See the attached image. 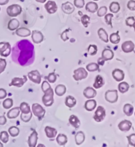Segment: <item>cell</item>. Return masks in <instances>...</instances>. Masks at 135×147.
<instances>
[{"label": "cell", "mask_w": 135, "mask_h": 147, "mask_svg": "<svg viewBox=\"0 0 135 147\" xmlns=\"http://www.w3.org/2000/svg\"><path fill=\"white\" fill-rule=\"evenodd\" d=\"M113 57H114V53H113V52L111 49H106L103 51L102 54V58L105 61L111 60V59H113Z\"/></svg>", "instance_id": "d6986e66"}, {"label": "cell", "mask_w": 135, "mask_h": 147, "mask_svg": "<svg viewBox=\"0 0 135 147\" xmlns=\"http://www.w3.org/2000/svg\"><path fill=\"white\" fill-rule=\"evenodd\" d=\"M66 87L65 86L63 85V84H59V85L57 86L55 89V92L57 96H63L66 92Z\"/></svg>", "instance_id": "4dcf8cb0"}, {"label": "cell", "mask_w": 135, "mask_h": 147, "mask_svg": "<svg viewBox=\"0 0 135 147\" xmlns=\"http://www.w3.org/2000/svg\"><path fill=\"white\" fill-rule=\"evenodd\" d=\"M32 39H33L34 43L39 44V43H41L43 40H44V35H43V34L40 31L34 30L32 33Z\"/></svg>", "instance_id": "4fadbf2b"}, {"label": "cell", "mask_w": 135, "mask_h": 147, "mask_svg": "<svg viewBox=\"0 0 135 147\" xmlns=\"http://www.w3.org/2000/svg\"><path fill=\"white\" fill-rule=\"evenodd\" d=\"M27 77L26 76H23V78H14L13 79L11 80V82L9 84L10 86H16V87L18 88H21L24 85L25 82H27Z\"/></svg>", "instance_id": "30bf717a"}, {"label": "cell", "mask_w": 135, "mask_h": 147, "mask_svg": "<svg viewBox=\"0 0 135 147\" xmlns=\"http://www.w3.org/2000/svg\"><path fill=\"white\" fill-rule=\"evenodd\" d=\"M32 112L36 117H37L38 119L41 120L44 118L46 113V110L38 103H34L32 105Z\"/></svg>", "instance_id": "3957f363"}, {"label": "cell", "mask_w": 135, "mask_h": 147, "mask_svg": "<svg viewBox=\"0 0 135 147\" xmlns=\"http://www.w3.org/2000/svg\"><path fill=\"white\" fill-rule=\"evenodd\" d=\"M0 11H1V8H0Z\"/></svg>", "instance_id": "03108f58"}, {"label": "cell", "mask_w": 135, "mask_h": 147, "mask_svg": "<svg viewBox=\"0 0 135 147\" xmlns=\"http://www.w3.org/2000/svg\"><path fill=\"white\" fill-rule=\"evenodd\" d=\"M19 114H20V108L14 107L7 112V116L9 119H12L17 118L19 115Z\"/></svg>", "instance_id": "603a6c76"}, {"label": "cell", "mask_w": 135, "mask_h": 147, "mask_svg": "<svg viewBox=\"0 0 135 147\" xmlns=\"http://www.w3.org/2000/svg\"><path fill=\"white\" fill-rule=\"evenodd\" d=\"M112 76L117 82H121L125 78V74L120 69H115L112 72Z\"/></svg>", "instance_id": "9a60e30c"}, {"label": "cell", "mask_w": 135, "mask_h": 147, "mask_svg": "<svg viewBox=\"0 0 135 147\" xmlns=\"http://www.w3.org/2000/svg\"><path fill=\"white\" fill-rule=\"evenodd\" d=\"M12 59L22 66L33 64L35 59V50L33 43L27 39L17 42L12 49Z\"/></svg>", "instance_id": "6da1fadb"}, {"label": "cell", "mask_w": 135, "mask_h": 147, "mask_svg": "<svg viewBox=\"0 0 135 147\" xmlns=\"http://www.w3.org/2000/svg\"><path fill=\"white\" fill-rule=\"evenodd\" d=\"M75 142L77 145H80V144H82L85 140V135L83 132L78 131L75 135Z\"/></svg>", "instance_id": "83f0119b"}, {"label": "cell", "mask_w": 135, "mask_h": 147, "mask_svg": "<svg viewBox=\"0 0 135 147\" xmlns=\"http://www.w3.org/2000/svg\"><path fill=\"white\" fill-rule=\"evenodd\" d=\"M135 22V19L134 18V17H129L127 18L125 21V23H126V25L128 26V27H132V26H133L134 23Z\"/></svg>", "instance_id": "681fc988"}, {"label": "cell", "mask_w": 135, "mask_h": 147, "mask_svg": "<svg viewBox=\"0 0 135 147\" xmlns=\"http://www.w3.org/2000/svg\"><path fill=\"white\" fill-rule=\"evenodd\" d=\"M36 1H37V2H39V3H45V2L47 1V0H36Z\"/></svg>", "instance_id": "94428289"}, {"label": "cell", "mask_w": 135, "mask_h": 147, "mask_svg": "<svg viewBox=\"0 0 135 147\" xmlns=\"http://www.w3.org/2000/svg\"><path fill=\"white\" fill-rule=\"evenodd\" d=\"M7 123V119L5 116H0V125H4Z\"/></svg>", "instance_id": "6f0895ef"}, {"label": "cell", "mask_w": 135, "mask_h": 147, "mask_svg": "<svg viewBox=\"0 0 135 147\" xmlns=\"http://www.w3.org/2000/svg\"><path fill=\"white\" fill-rule=\"evenodd\" d=\"M65 105H67L68 107L72 108L73 107L74 105H76V99L73 97L71 96H68L65 99Z\"/></svg>", "instance_id": "d6a6232c"}, {"label": "cell", "mask_w": 135, "mask_h": 147, "mask_svg": "<svg viewBox=\"0 0 135 147\" xmlns=\"http://www.w3.org/2000/svg\"><path fill=\"white\" fill-rule=\"evenodd\" d=\"M74 5L77 8H82L84 6V0H74Z\"/></svg>", "instance_id": "f907efd6"}, {"label": "cell", "mask_w": 135, "mask_h": 147, "mask_svg": "<svg viewBox=\"0 0 135 147\" xmlns=\"http://www.w3.org/2000/svg\"><path fill=\"white\" fill-rule=\"evenodd\" d=\"M93 1H98V0H93Z\"/></svg>", "instance_id": "e7e4bbea"}, {"label": "cell", "mask_w": 135, "mask_h": 147, "mask_svg": "<svg viewBox=\"0 0 135 147\" xmlns=\"http://www.w3.org/2000/svg\"><path fill=\"white\" fill-rule=\"evenodd\" d=\"M7 66V62L5 59L3 58H0V74H1L4 72L5 69Z\"/></svg>", "instance_id": "c3c4849f"}, {"label": "cell", "mask_w": 135, "mask_h": 147, "mask_svg": "<svg viewBox=\"0 0 135 147\" xmlns=\"http://www.w3.org/2000/svg\"><path fill=\"white\" fill-rule=\"evenodd\" d=\"M90 17L87 16V15H84L82 17H81V22H82V25L84 26V27L87 28L88 24L90 23Z\"/></svg>", "instance_id": "f6af8a7d"}, {"label": "cell", "mask_w": 135, "mask_h": 147, "mask_svg": "<svg viewBox=\"0 0 135 147\" xmlns=\"http://www.w3.org/2000/svg\"><path fill=\"white\" fill-rule=\"evenodd\" d=\"M38 141V133L37 132L34 131L31 135L29 136L28 139V144L30 147H35Z\"/></svg>", "instance_id": "2e32d148"}, {"label": "cell", "mask_w": 135, "mask_h": 147, "mask_svg": "<svg viewBox=\"0 0 135 147\" xmlns=\"http://www.w3.org/2000/svg\"><path fill=\"white\" fill-rule=\"evenodd\" d=\"M46 79L49 82H50V83L53 84V83H55V81H56L57 76L55 75V74L53 72L50 73V74H49V75L48 76L46 77Z\"/></svg>", "instance_id": "ee69618b"}, {"label": "cell", "mask_w": 135, "mask_h": 147, "mask_svg": "<svg viewBox=\"0 0 135 147\" xmlns=\"http://www.w3.org/2000/svg\"><path fill=\"white\" fill-rule=\"evenodd\" d=\"M19 108H20V111H21V113H22L28 114L31 112V107H30L29 105L26 102L21 103Z\"/></svg>", "instance_id": "836d02e7"}, {"label": "cell", "mask_w": 135, "mask_h": 147, "mask_svg": "<svg viewBox=\"0 0 135 147\" xmlns=\"http://www.w3.org/2000/svg\"><path fill=\"white\" fill-rule=\"evenodd\" d=\"M107 11H108V9H107L106 7H105V6L101 7L100 9H98L97 11L98 16L99 17H104L107 13Z\"/></svg>", "instance_id": "bcb514c9"}, {"label": "cell", "mask_w": 135, "mask_h": 147, "mask_svg": "<svg viewBox=\"0 0 135 147\" xmlns=\"http://www.w3.org/2000/svg\"><path fill=\"white\" fill-rule=\"evenodd\" d=\"M42 90L43 91V92H45L46 91L48 90V89H50L51 88V86L49 84V83L47 81H44L42 82Z\"/></svg>", "instance_id": "f5cc1de1"}, {"label": "cell", "mask_w": 135, "mask_h": 147, "mask_svg": "<svg viewBox=\"0 0 135 147\" xmlns=\"http://www.w3.org/2000/svg\"><path fill=\"white\" fill-rule=\"evenodd\" d=\"M110 10L111 12L113 13H118L120 10L119 3L115 1L112 2L110 5Z\"/></svg>", "instance_id": "8d00e7d4"}, {"label": "cell", "mask_w": 135, "mask_h": 147, "mask_svg": "<svg viewBox=\"0 0 135 147\" xmlns=\"http://www.w3.org/2000/svg\"><path fill=\"white\" fill-rule=\"evenodd\" d=\"M113 14H107L105 16V21H106V23L109 25H110L112 27V23H111V19L113 18Z\"/></svg>", "instance_id": "816d5d0a"}, {"label": "cell", "mask_w": 135, "mask_h": 147, "mask_svg": "<svg viewBox=\"0 0 135 147\" xmlns=\"http://www.w3.org/2000/svg\"><path fill=\"white\" fill-rule=\"evenodd\" d=\"M3 144L1 143V142H0V147H3Z\"/></svg>", "instance_id": "6125c7cd"}, {"label": "cell", "mask_w": 135, "mask_h": 147, "mask_svg": "<svg viewBox=\"0 0 135 147\" xmlns=\"http://www.w3.org/2000/svg\"><path fill=\"white\" fill-rule=\"evenodd\" d=\"M28 77L30 80L33 82L34 83L40 84L42 81V76L40 75L38 70H33L28 74Z\"/></svg>", "instance_id": "9c48e42d"}, {"label": "cell", "mask_w": 135, "mask_h": 147, "mask_svg": "<svg viewBox=\"0 0 135 147\" xmlns=\"http://www.w3.org/2000/svg\"><path fill=\"white\" fill-rule=\"evenodd\" d=\"M67 30H66L65 31H64L63 33L61 34V39L63 40V41H66L67 40V39H68V36H67Z\"/></svg>", "instance_id": "9f6ffc18"}, {"label": "cell", "mask_w": 135, "mask_h": 147, "mask_svg": "<svg viewBox=\"0 0 135 147\" xmlns=\"http://www.w3.org/2000/svg\"><path fill=\"white\" fill-rule=\"evenodd\" d=\"M96 105H97V103L94 99H89L85 102L84 108L88 111H92L95 109Z\"/></svg>", "instance_id": "7402d4cb"}, {"label": "cell", "mask_w": 135, "mask_h": 147, "mask_svg": "<svg viewBox=\"0 0 135 147\" xmlns=\"http://www.w3.org/2000/svg\"><path fill=\"white\" fill-rule=\"evenodd\" d=\"M127 7L130 11H135V1L134 0H130L127 3Z\"/></svg>", "instance_id": "db71d44e"}, {"label": "cell", "mask_w": 135, "mask_h": 147, "mask_svg": "<svg viewBox=\"0 0 135 147\" xmlns=\"http://www.w3.org/2000/svg\"><path fill=\"white\" fill-rule=\"evenodd\" d=\"M104 84H105V82L102 76L98 75L96 77L95 81H94V83L93 84V86L95 89H99V88H102V86L104 85Z\"/></svg>", "instance_id": "d4e9b609"}, {"label": "cell", "mask_w": 135, "mask_h": 147, "mask_svg": "<svg viewBox=\"0 0 135 147\" xmlns=\"http://www.w3.org/2000/svg\"><path fill=\"white\" fill-rule=\"evenodd\" d=\"M8 132L11 137H17V136L19 135L20 131H19V129L18 128V127L13 126V127H11L9 129Z\"/></svg>", "instance_id": "74e56055"}, {"label": "cell", "mask_w": 135, "mask_h": 147, "mask_svg": "<svg viewBox=\"0 0 135 147\" xmlns=\"http://www.w3.org/2000/svg\"><path fill=\"white\" fill-rule=\"evenodd\" d=\"M97 92L95 89L91 87H87L85 88L84 92H83V95L85 96V98L88 99H92L94 97H96Z\"/></svg>", "instance_id": "e0dca14e"}, {"label": "cell", "mask_w": 135, "mask_h": 147, "mask_svg": "<svg viewBox=\"0 0 135 147\" xmlns=\"http://www.w3.org/2000/svg\"><path fill=\"white\" fill-rule=\"evenodd\" d=\"M56 141L60 146L65 145L67 142V137L63 134H59L57 137Z\"/></svg>", "instance_id": "f546056e"}, {"label": "cell", "mask_w": 135, "mask_h": 147, "mask_svg": "<svg viewBox=\"0 0 135 147\" xmlns=\"http://www.w3.org/2000/svg\"><path fill=\"white\" fill-rule=\"evenodd\" d=\"M86 69L89 72H95L100 69V65L96 63H90L86 66Z\"/></svg>", "instance_id": "f35d334b"}, {"label": "cell", "mask_w": 135, "mask_h": 147, "mask_svg": "<svg viewBox=\"0 0 135 147\" xmlns=\"http://www.w3.org/2000/svg\"><path fill=\"white\" fill-rule=\"evenodd\" d=\"M106 110L102 106H99L96 109L93 118L96 122H101L106 117Z\"/></svg>", "instance_id": "ba28073f"}, {"label": "cell", "mask_w": 135, "mask_h": 147, "mask_svg": "<svg viewBox=\"0 0 135 147\" xmlns=\"http://www.w3.org/2000/svg\"><path fill=\"white\" fill-rule=\"evenodd\" d=\"M120 40H121V38H120L118 33H114L110 34V40L112 44H118L120 42Z\"/></svg>", "instance_id": "d590c367"}, {"label": "cell", "mask_w": 135, "mask_h": 147, "mask_svg": "<svg viewBox=\"0 0 135 147\" xmlns=\"http://www.w3.org/2000/svg\"><path fill=\"white\" fill-rule=\"evenodd\" d=\"M105 63V60L103 59V58L101 57V58H98V64H99V65H101V66H103Z\"/></svg>", "instance_id": "680465c9"}, {"label": "cell", "mask_w": 135, "mask_h": 147, "mask_svg": "<svg viewBox=\"0 0 135 147\" xmlns=\"http://www.w3.org/2000/svg\"><path fill=\"white\" fill-rule=\"evenodd\" d=\"M98 34L99 36L100 39L104 41L105 42H108L109 41V37L108 34L107 32L103 29V28H100V29L98 31Z\"/></svg>", "instance_id": "f1b7e54d"}, {"label": "cell", "mask_w": 135, "mask_h": 147, "mask_svg": "<svg viewBox=\"0 0 135 147\" xmlns=\"http://www.w3.org/2000/svg\"><path fill=\"white\" fill-rule=\"evenodd\" d=\"M134 115H135V112H134Z\"/></svg>", "instance_id": "003e7915"}, {"label": "cell", "mask_w": 135, "mask_h": 147, "mask_svg": "<svg viewBox=\"0 0 135 147\" xmlns=\"http://www.w3.org/2000/svg\"><path fill=\"white\" fill-rule=\"evenodd\" d=\"M128 144L130 146L135 147V134H131L127 137Z\"/></svg>", "instance_id": "7dc6e473"}, {"label": "cell", "mask_w": 135, "mask_h": 147, "mask_svg": "<svg viewBox=\"0 0 135 147\" xmlns=\"http://www.w3.org/2000/svg\"><path fill=\"white\" fill-rule=\"evenodd\" d=\"M118 89L120 92L122 93V94H124V93L127 92L128 89H129V85L127 82H122L119 84Z\"/></svg>", "instance_id": "e575fe53"}, {"label": "cell", "mask_w": 135, "mask_h": 147, "mask_svg": "<svg viewBox=\"0 0 135 147\" xmlns=\"http://www.w3.org/2000/svg\"><path fill=\"white\" fill-rule=\"evenodd\" d=\"M45 133H46L47 137L49 139H53L56 137L57 131L55 128L47 126L45 127Z\"/></svg>", "instance_id": "44dd1931"}, {"label": "cell", "mask_w": 135, "mask_h": 147, "mask_svg": "<svg viewBox=\"0 0 135 147\" xmlns=\"http://www.w3.org/2000/svg\"><path fill=\"white\" fill-rule=\"evenodd\" d=\"M61 9L66 14H70L74 11V7L73 5L70 2H66L62 4Z\"/></svg>", "instance_id": "ac0fdd59"}, {"label": "cell", "mask_w": 135, "mask_h": 147, "mask_svg": "<svg viewBox=\"0 0 135 147\" xmlns=\"http://www.w3.org/2000/svg\"><path fill=\"white\" fill-rule=\"evenodd\" d=\"M32 116H33V113H32V112H31V113H29L28 114H24V113H21V119L23 122L27 123V122H29L30 121H31V119H32Z\"/></svg>", "instance_id": "b9f144b4"}, {"label": "cell", "mask_w": 135, "mask_h": 147, "mask_svg": "<svg viewBox=\"0 0 135 147\" xmlns=\"http://www.w3.org/2000/svg\"><path fill=\"white\" fill-rule=\"evenodd\" d=\"M98 9V4L95 3V2L90 1L88 2L86 5V10L87 11L90 12L92 13L96 12Z\"/></svg>", "instance_id": "cb8c5ba5"}, {"label": "cell", "mask_w": 135, "mask_h": 147, "mask_svg": "<svg viewBox=\"0 0 135 147\" xmlns=\"http://www.w3.org/2000/svg\"><path fill=\"white\" fill-rule=\"evenodd\" d=\"M121 49L124 53H130L134 50V44L131 40L125 41L122 44Z\"/></svg>", "instance_id": "8fae6325"}, {"label": "cell", "mask_w": 135, "mask_h": 147, "mask_svg": "<svg viewBox=\"0 0 135 147\" xmlns=\"http://www.w3.org/2000/svg\"><path fill=\"white\" fill-rule=\"evenodd\" d=\"M13 101L11 98H7L5 99L3 102V107L6 109H10L13 106Z\"/></svg>", "instance_id": "60d3db41"}, {"label": "cell", "mask_w": 135, "mask_h": 147, "mask_svg": "<svg viewBox=\"0 0 135 147\" xmlns=\"http://www.w3.org/2000/svg\"><path fill=\"white\" fill-rule=\"evenodd\" d=\"M21 12H22V7L17 4H13L7 8V13L9 17H17L19 16Z\"/></svg>", "instance_id": "277c9868"}, {"label": "cell", "mask_w": 135, "mask_h": 147, "mask_svg": "<svg viewBox=\"0 0 135 147\" xmlns=\"http://www.w3.org/2000/svg\"><path fill=\"white\" fill-rule=\"evenodd\" d=\"M88 76V72L84 68H79L74 70V74L72 76L74 80L79 81L85 79Z\"/></svg>", "instance_id": "52a82bcc"}, {"label": "cell", "mask_w": 135, "mask_h": 147, "mask_svg": "<svg viewBox=\"0 0 135 147\" xmlns=\"http://www.w3.org/2000/svg\"><path fill=\"white\" fill-rule=\"evenodd\" d=\"M16 34L21 37H26V36H29L31 34V32L29 29L25 27H21L18 28L16 30Z\"/></svg>", "instance_id": "ffe728a7"}, {"label": "cell", "mask_w": 135, "mask_h": 147, "mask_svg": "<svg viewBox=\"0 0 135 147\" xmlns=\"http://www.w3.org/2000/svg\"><path fill=\"white\" fill-rule=\"evenodd\" d=\"M0 140L3 143H7L9 141V133L6 131H2L0 133Z\"/></svg>", "instance_id": "7bdbcfd3"}, {"label": "cell", "mask_w": 135, "mask_h": 147, "mask_svg": "<svg viewBox=\"0 0 135 147\" xmlns=\"http://www.w3.org/2000/svg\"><path fill=\"white\" fill-rule=\"evenodd\" d=\"M98 47L95 45H90L88 48V53L90 55L94 56L97 54Z\"/></svg>", "instance_id": "ab89813d"}, {"label": "cell", "mask_w": 135, "mask_h": 147, "mask_svg": "<svg viewBox=\"0 0 135 147\" xmlns=\"http://www.w3.org/2000/svg\"><path fill=\"white\" fill-rule=\"evenodd\" d=\"M19 25H20L19 21L17 19H11L8 23V29H9L10 31H15V30H17L18 29Z\"/></svg>", "instance_id": "4316f807"}, {"label": "cell", "mask_w": 135, "mask_h": 147, "mask_svg": "<svg viewBox=\"0 0 135 147\" xmlns=\"http://www.w3.org/2000/svg\"><path fill=\"white\" fill-rule=\"evenodd\" d=\"M132 27H134V31H135V22H134V23L133 26H132Z\"/></svg>", "instance_id": "be15d7a7"}, {"label": "cell", "mask_w": 135, "mask_h": 147, "mask_svg": "<svg viewBox=\"0 0 135 147\" xmlns=\"http://www.w3.org/2000/svg\"><path fill=\"white\" fill-rule=\"evenodd\" d=\"M7 95V94L5 90L3 89V88H0V99H5Z\"/></svg>", "instance_id": "11a10c76"}, {"label": "cell", "mask_w": 135, "mask_h": 147, "mask_svg": "<svg viewBox=\"0 0 135 147\" xmlns=\"http://www.w3.org/2000/svg\"><path fill=\"white\" fill-rule=\"evenodd\" d=\"M53 90L50 88L44 92V96L42 97V102L46 107H50L53 103Z\"/></svg>", "instance_id": "7a4b0ae2"}, {"label": "cell", "mask_w": 135, "mask_h": 147, "mask_svg": "<svg viewBox=\"0 0 135 147\" xmlns=\"http://www.w3.org/2000/svg\"><path fill=\"white\" fill-rule=\"evenodd\" d=\"M9 0H0V5H4L8 3Z\"/></svg>", "instance_id": "91938a15"}, {"label": "cell", "mask_w": 135, "mask_h": 147, "mask_svg": "<svg viewBox=\"0 0 135 147\" xmlns=\"http://www.w3.org/2000/svg\"><path fill=\"white\" fill-rule=\"evenodd\" d=\"M68 121H69L70 124L71 125L72 127H74L75 129H78L79 127H80V121L76 115H70L69 119H68Z\"/></svg>", "instance_id": "484cf974"}, {"label": "cell", "mask_w": 135, "mask_h": 147, "mask_svg": "<svg viewBox=\"0 0 135 147\" xmlns=\"http://www.w3.org/2000/svg\"><path fill=\"white\" fill-rule=\"evenodd\" d=\"M47 12L50 14H53L57 11V6L55 1H48L44 5Z\"/></svg>", "instance_id": "7c38bea8"}, {"label": "cell", "mask_w": 135, "mask_h": 147, "mask_svg": "<svg viewBox=\"0 0 135 147\" xmlns=\"http://www.w3.org/2000/svg\"><path fill=\"white\" fill-rule=\"evenodd\" d=\"M105 99L111 103H115L118 99V94L117 90H108L105 94Z\"/></svg>", "instance_id": "8992f818"}, {"label": "cell", "mask_w": 135, "mask_h": 147, "mask_svg": "<svg viewBox=\"0 0 135 147\" xmlns=\"http://www.w3.org/2000/svg\"><path fill=\"white\" fill-rule=\"evenodd\" d=\"M132 123L130 121L128 120H123L121 123H119L118 128L120 131L123 132H127L131 128Z\"/></svg>", "instance_id": "5bb4252c"}, {"label": "cell", "mask_w": 135, "mask_h": 147, "mask_svg": "<svg viewBox=\"0 0 135 147\" xmlns=\"http://www.w3.org/2000/svg\"><path fill=\"white\" fill-rule=\"evenodd\" d=\"M11 51V47L9 42H0V55L3 57H7Z\"/></svg>", "instance_id": "5b68a950"}, {"label": "cell", "mask_w": 135, "mask_h": 147, "mask_svg": "<svg viewBox=\"0 0 135 147\" xmlns=\"http://www.w3.org/2000/svg\"><path fill=\"white\" fill-rule=\"evenodd\" d=\"M123 112L127 116H131L133 114L134 112V107L131 104L129 103H127L124 105L123 107Z\"/></svg>", "instance_id": "1f68e13d"}]
</instances>
